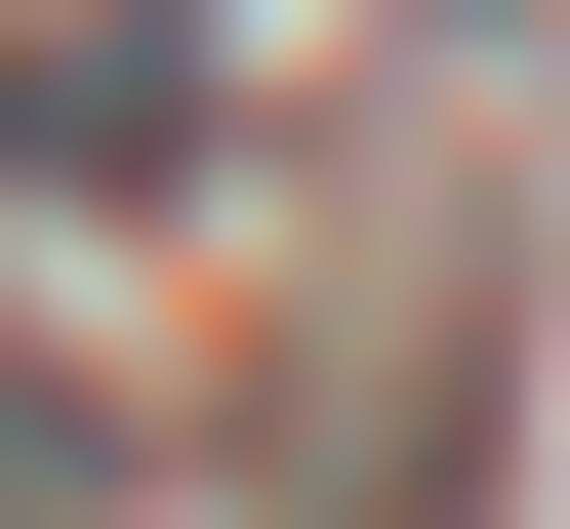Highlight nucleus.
<instances>
[{
    "label": "nucleus",
    "mask_w": 570,
    "mask_h": 529,
    "mask_svg": "<svg viewBox=\"0 0 570 529\" xmlns=\"http://www.w3.org/2000/svg\"><path fill=\"white\" fill-rule=\"evenodd\" d=\"M449 448H489V245H326L285 366H245V489H285V529H407Z\"/></svg>",
    "instance_id": "nucleus-1"
},
{
    "label": "nucleus",
    "mask_w": 570,
    "mask_h": 529,
    "mask_svg": "<svg viewBox=\"0 0 570 529\" xmlns=\"http://www.w3.org/2000/svg\"><path fill=\"white\" fill-rule=\"evenodd\" d=\"M0 529H82V408H41V366H0Z\"/></svg>",
    "instance_id": "nucleus-3"
},
{
    "label": "nucleus",
    "mask_w": 570,
    "mask_h": 529,
    "mask_svg": "<svg viewBox=\"0 0 570 529\" xmlns=\"http://www.w3.org/2000/svg\"><path fill=\"white\" fill-rule=\"evenodd\" d=\"M204 82H245V0H0V204H164Z\"/></svg>",
    "instance_id": "nucleus-2"
}]
</instances>
